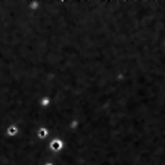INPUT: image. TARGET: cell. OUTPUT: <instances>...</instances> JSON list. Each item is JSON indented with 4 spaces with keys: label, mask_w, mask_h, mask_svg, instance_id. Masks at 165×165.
Masks as SVG:
<instances>
[{
    "label": "cell",
    "mask_w": 165,
    "mask_h": 165,
    "mask_svg": "<svg viewBox=\"0 0 165 165\" xmlns=\"http://www.w3.org/2000/svg\"><path fill=\"white\" fill-rule=\"evenodd\" d=\"M63 148H65V143H63L62 139L52 137L50 140H49V150H50L52 154H59V152L63 150Z\"/></svg>",
    "instance_id": "cell-1"
},
{
    "label": "cell",
    "mask_w": 165,
    "mask_h": 165,
    "mask_svg": "<svg viewBox=\"0 0 165 165\" xmlns=\"http://www.w3.org/2000/svg\"><path fill=\"white\" fill-rule=\"evenodd\" d=\"M19 133H21V128H19V125L18 124H9L5 130L6 137H9V139H15V137H18L19 136Z\"/></svg>",
    "instance_id": "cell-2"
},
{
    "label": "cell",
    "mask_w": 165,
    "mask_h": 165,
    "mask_svg": "<svg viewBox=\"0 0 165 165\" xmlns=\"http://www.w3.org/2000/svg\"><path fill=\"white\" fill-rule=\"evenodd\" d=\"M49 137H50V130H49L47 127L41 125V127L37 128V139H39V140H47Z\"/></svg>",
    "instance_id": "cell-3"
},
{
    "label": "cell",
    "mask_w": 165,
    "mask_h": 165,
    "mask_svg": "<svg viewBox=\"0 0 165 165\" xmlns=\"http://www.w3.org/2000/svg\"><path fill=\"white\" fill-rule=\"evenodd\" d=\"M39 106L41 109H47L52 106V97L50 96H43L40 97V100H39Z\"/></svg>",
    "instance_id": "cell-4"
},
{
    "label": "cell",
    "mask_w": 165,
    "mask_h": 165,
    "mask_svg": "<svg viewBox=\"0 0 165 165\" xmlns=\"http://www.w3.org/2000/svg\"><path fill=\"white\" fill-rule=\"evenodd\" d=\"M43 165H55L53 162H46V164H43Z\"/></svg>",
    "instance_id": "cell-5"
}]
</instances>
